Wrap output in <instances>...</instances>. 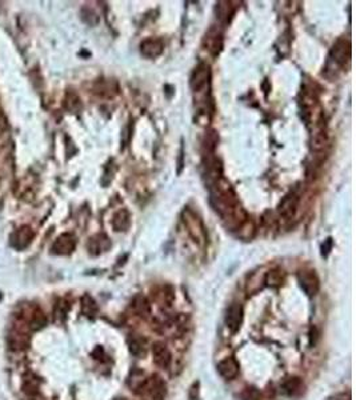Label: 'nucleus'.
Returning a JSON list of instances; mask_svg holds the SVG:
<instances>
[{
  "mask_svg": "<svg viewBox=\"0 0 356 400\" xmlns=\"http://www.w3.org/2000/svg\"><path fill=\"white\" fill-rule=\"evenodd\" d=\"M108 248H109L108 238L104 235H98L96 238L92 239L91 246H90V251H91L92 253H95V255H98V253L100 252H104V251Z\"/></svg>",
  "mask_w": 356,
  "mask_h": 400,
  "instance_id": "15",
  "label": "nucleus"
},
{
  "mask_svg": "<svg viewBox=\"0 0 356 400\" xmlns=\"http://www.w3.org/2000/svg\"><path fill=\"white\" fill-rule=\"evenodd\" d=\"M152 360L160 368H168L172 360L171 352L164 343H155L152 346Z\"/></svg>",
  "mask_w": 356,
  "mask_h": 400,
  "instance_id": "4",
  "label": "nucleus"
},
{
  "mask_svg": "<svg viewBox=\"0 0 356 400\" xmlns=\"http://www.w3.org/2000/svg\"><path fill=\"white\" fill-rule=\"evenodd\" d=\"M328 400H351V393L349 392L336 393V395L331 396Z\"/></svg>",
  "mask_w": 356,
  "mask_h": 400,
  "instance_id": "22",
  "label": "nucleus"
},
{
  "mask_svg": "<svg viewBox=\"0 0 356 400\" xmlns=\"http://www.w3.org/2000/svg\"><path fill=\"white\" fill-rule=\"evenodd\" d=\"M298 279H299L300 285H302V288H303L307 295L312 296L319 291L320 283H319V279H317L315 271H311V270L300 271L299 274H298Z\"/></svg>",
  "mask_w": 356,
  "mask_h": 400,
  "instance_id": "3",
  "label": "nucleus"
},
{
  "mask_svg": "<svg viewBox=\"0 0 356 400\" xmlns=\"http://www.w3.org/2000/svg\"><path fill=\"white\" fill-rule=\"evenodd\" d=\"M128 225H130V214L127 211L117 212L116 216L113 218V227L116 228V231H124L128 228Z\"/></svg>",
  "mask_w": 356,
  "mask_h": 400,
  "instance_id": "18",
  "label": "nucleus"
},
{
  "mask_svg": "<svg viewBox=\"0 0 356 400\" xmlns=\"http://www.w3.org/2000/svg\"><path fill=\"white\" fill-rule=\"evenodd\" d=\"M208 84H210V68H208L207 64H200L191 77V88H192L195 95H203V99H205L208 92Z\"/></svg>",
  "mask_w": 356,
  "mask_h": 400,
  "instance_id": "2",
  "label": "nucleus"
},
{
  "mask_svg": "<svg viewBox=\"0 0 356 400\" xmlns=\"http://www.w3.org/2000/svg\"><path fill=\"white\" fill-rule=\"evenodd\" d=\"M242 320H243V308H242V305L238 304V303H233V304L229 305L226 315L227 327L232 332H236L240 328Z\"/></svg>",
  "mask_w": 356,
  "mask_h": 400,
  "instance_id": "5",
  "label": "nucleus"
},
{
  "mask_svg": "<svg viewBox=\"0 0 356 400\" xmlns=\"http://www.w3.org/2000/svg\"><path fill=\"white\" fill-rule=\"evenodd\" d=\"M218 372L224 379L231 380L239 374V363L233 358H227L218 364Z\"/></svg>",
  "mask_w": 356,
  "mask_h": 400,
  "instance_id": "9",
  "label": "nucleus"
},
{
  "mask_svg": "<svg viewBox=\"0 0 356 400\" xmlns=\"http://www.w3.org/2000/svg\"><path fill=\"white\" fill-rule=\"evenodd\" d=\"M264 281L267 283L268 285H272V287H276V285H280L283 283V275L280 271L274 270L270 271L264 277Z\"/></svg>",
  "mask_w": 356,
  "mask_h": 400,
  "instance_id": "19",
  "label": "nucleus"
},
{
  "mask_svg": "<svg viewBox=\"0 0 356 400\" xmlns=\"http://www.w3.org/2000/svg\"><path fill=\"white\" fill-rule=\"evenodd\" d=\"M75 239L74 236L70 235V234H66V235H62L59 239H57L55 244L52 246V251L57 255H68L74 251L75 248Z\"/></svg>",
  "mask_w": 356,
  "mask_h": 400,
  "instance_id": "10",
  "label": "nucleus"
},
{
  "mask_svg": "<svg viewBox=\"0 0 356 400\" xmlns=\"http://www.w3.org/2000/svg\"><path fill=\"white\" fill-rule=\"evenodd\" d=\"M28 324L32 331L40 330V328H43V327L47 324L46 315H44L40 309H34L31 312V316H29Z\"/></svg>",
  "mask_w": 356,
  "mask_h": 400,
  "instance_id": "13",
  "label": "nucleus"
},
{
  "mask_svg": "<svg viewBox=\"0 0 356 400\" xmlns=\"http://www.w3.org/2000/svg\"><path fill=\"white\" fill-rule=\"evenodd\" d=\"M332 55H334V60H335L336 63L343 66V64H346V62L349 58V47L346 46V42L340 40L334 46Z\"/></svg>",
  "mask_w": 356,
  "mask_h": 400,
  "instance_id": "11",
  "label": "nucleus"
},
{
  "mask_svg": "<svg viewBox=\"0 0 356 400\" xmlns=\"http://www.w3.org/2000/svg\"><path fill=\"white\" fill-rule=\"evenodd\" d=\"M139 390L147 400H164L167 393L166 383L158 375H152L149 379H144Z\"/></svg>",
  "mask_w": 356,
  "mask_h": 400,
  "instance_id": "1",
  "label": "nucleus"
},
{
  "mask_svg": "<svg viewBox=\"0 0 356 400\" xmlns=\"http://www.w3.org/2000/svg\"><path fill=\"white\" fill-rule=\"evenodd\" d=\"M163 48H164V44H163L162 40L154 38L145 39L140 46L141 53H143L145 58H150V59L158 58L159 55L163 52Z\"/></svg>",
  "mask_w": 356,
  "mask_h": 400,
  "instance_id": "8",
  "label": "nucleus"
},
{
  "mask_svg": "<svg viewBox=\"0 0 356 400\" xmlns=\"http://www.w3.org/2000/svg\"><path fill=\"white\" fill-rule=\"evenodd\" d=\"M29 339L28 335L25 333L24 330L21 328H14V331L10 333L8 336V346L11 347V350L14 351H21V350H25L28 347Z\"/></svg>",
  "mask_w": 356,
  "mask_h": 400,
  "instance_id": "6",
  "label": "nucleus"
},
{
  "mask_svg": "<svg viewBox=\"0 0 356 400\" xmlns=\"http://www.w3.org/2000/svg\"><path fill=\"white\" fill-rule=\"evenodd\" d=\"M131 307L139 316H144L145 318L147 315H150V304L144 296H136L132 304H131Z\"/></svg>",
  "mask_w": 356,
  "mask_h": 400,
  "instance_id": "16",
  "label": "nucleus"
},
{
  "mask_svg": "<svg viewBox=\"0 0 356 400\" xmlns=\"http://www.w3.org/2000/svg\"><path fill=\"white\" fill-rule=\"evenodd\" d=\"M39 391V382L35 376H25L23 380V392L28 396H35Z\"/></svg>",
  "mask_w": 356,
  "mask_h": 400,
  "instance_id": "17",
  "label": "nucleus"
},
{
  "mask_svg": "<svg viewBox=\"0 0 356 400\" xmlns=\"http://www.w3.org/2000/svg\"><path fill=\"white\" fill-rule=\"evenodd\" d=\"M116 400H126V399H116Z\"/></svg>",
  "mask_w": 356,
  "mask_h": 400,
  "instance_id": "23",
  "label": "nucleus"
},
{
  "mask_svg": "<svg viewBox=\"0 0 356 400\" xmlns=\"http://www.w3.org/2000/svg\"><path fill=\"white\" fill-rule=\"evenodd\" d=\"M83 312L87 316H94L98 312V307H96L95 302L90 296L83 298Z\"/></svg>",
  "mask_w": 356,
  "mask_h": 400,
  "instance_id": "20",
  "label": "nucleus"
},
{
  "mask_svg": "<svg viewBox=\"0 0 356 400\" xmlns=\"http://www.w3.org/2000/svg\"><path fill=\"white\" fill-rule=\"evenodd\" d=\"M130 351L135 356H144L147 352V341L143 337L135 335L130 339Z\"/></svg>",
  "mask_w": 356,
  "mask_h": 400,
  "instance_id": "12",
  "label": "nucleus"
},
{
  "mask_svg": "<svg viewBox=\"0 0 356 400\" xmlns=\"http://www.w3.org/2000/svg\"><path fill=\"white\" fill-rule=\"evenodd\" d=\"M279 215L280 218L284 220H291L295 218L298 211V197L295 195H288L282 200V203L279 204Z\"/></svg>",
  "mask_w": 356,
  "mask_h": 400,
  "instance_id": "7",
  "label": "nucleus"
},
{
  "mask_svg": "<svg viewBox=\"0 0 356 400\" xmlns=\"http://www.w3.org/2000/svg\"><path fill=\"white\" fill-rule=\"evenodd\" d=\"M242 400H260V392L255 387H248L242 393Z\"/></svg>",
  "mask_w": 356,
  "mask_h": 400,
  "instance_id": "21",
  "label": "nucleus"
},
{
  "mask_svg": "<svg viewBox=\"0 0 356 400\" xmlns=\"http://www.w3.org/2000/svg\"><path fill=\"white\" fill-rule=\"evenodd\" d=\"M283 388H284V392L287 395H291V396H295L298 393L302 392V388H303V383L299 378H288L286 382L283 383Z\"/></svg>",
  "mask_w": 356,
  "mask_h": 400,
  "instance_id": "14",
  "label": "nucleus"
}]
</instances>
